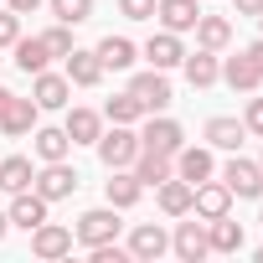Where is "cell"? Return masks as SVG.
I'll use <instances>...</instances> for the list:
<instances>
[{
    "mask_svg": "<svg viewBox=\"0 0 263 263\" xmlns=\"http://www.w3.org/2000/svg\"><path fill=\"white\" fill-rule=\"evenodd\" d=\"M258 222H263V217H258Z\"/></svg>",
    "mask_w": 263,
    "mask_h": 263,
    "instance_id": "45",
    "label": "cell"
},
{
    "mask_svg": "<svg viewBox=\"0 0 263 263\" xmlns=\"http://www.w3.org/2000/svg\"><path fill=\"white\" fill-rule=\"evenodd\" d=\"M93 52H98L103 72H124V67H135V57H140V47L129 42V36H103Z\"/></svg>",
    "mask_w": 263,
    "mask_h": 263,
    "instance_id": "22",
    "label": "cell"
},
{
    "mask_svg": "<svg viewBox=\"0 0 263 263\" xmlns=\"http://www.w3.org/2000/svg\"><path fill=\"white\" fill-rule=\"evenodd\" d=\"M31 98H36V108H67L72 103V83H67V72H36V83H31Z\"/></svg>",
    "mask_w": 263,
    "mask_h": 263,
    "instance_id": "11",
    "label": "cell"
},
{
    "mask_svg": "<svg viewBox=\"0 0 263 263\" xmlns=\"http://www.w3.org/2000/svg\"><path fill=\"white\" fill-rule=\"evenodd\" d=\"M248 57H253V62H258V72H263V36H258V42L248 47Z\"/></svg>",
    "mask_w": 263,
    "mask_h": 263,
    "instance_id": "39",
    "label": "cell"
},
{
    "mask_svg": "<svg viewBox=\"0 0 263 263\" xmlns=\"http://www.w3.org/2000/svg\"><path fill=\"white\" fill-rule=\"evenodd\" d=\"M47 6H52V16L67 21V26H83V21L93 16V0H47Z\"/></svg>",
    "mask_w": 263,
    "mask_h": 263,
    "instance_id": "32",
    "label": "cell"
},
{
    "mask_svg": "<svg viewBox=\"0 0 263 263\" xmlns=\"http://www.w3.org/2000/svg\"><path fill=\"white\" fill-rule=\"evenodd\" d=\"M165 253H171V237H165V227H160V222H140L135 232H129V258L155 263V258H165Z\"/></svg>",
    "mask_w": 263,
    "mask_h": 263,
    "instance_id": "6",
    "label": "cell"
},
{
    "mask_svg": "<svg viewBox=\"0 0 263 263\" xmlns=\"http://www.w3.org/2000/svg\"><path fill=\"white\" fill-rule=\"evenodd\" d=\"M47 206H52V201H47L42 191H31V186H26V191H16V196H11V212H6V217H11V227L31 232V227H42V222H47Z\"/></svg>",
    "mask_w": 263,
    "mask_h": 263,
    "instance_id": "8",
    "label": "cell"
},
{
    "mask_svg": "<svg viewBox=\"0 0 263 263\" xmlns=\"http://www.w3.org/2000/svg\"><path fill=\"white\" fill-rule=\"evenodd\" d=\"M242 129L263 140V98H248V108H242Z\"/></svg>",
    "mask_w": 263,
    "mask_h": 263,
    "instance_id": "36",
    "label": "cell"
},
{
    "mask_svg": "<svg viewBox=\"0 0 263 263\" xmlns=\"http://www.w3.org/2000/svg\"><path fill=\"white\" fill-rule=\"evenodd\" d=\"M181 67H186V83H191V88H212V83L222 78V62H217V52H206V47L186 52Z\"/></svg>",
    "mask_w": 263,
    "mask_h": 263,
    "instance_id": "20",
    "label": "cell"
},
{
    "mask_svg": "<svg viewBox=\"0 0 263 263\" xmlns=\"http://www.w3.org/2000/svg\"><path fill=\"white\" fill-rule=\"evenodd\" d=\"M206 242H212V253H237V248H242V222L212 217V222H206Z\"/></svg>",
    "mask_w": 263,
    "mask_h": 263,
    "instance_id": "29",
    "label": "cell"
},
{
    "mask_svg": "<svg viewBox=\"0 0 263 263\" xmlns=\"http://www.w3.org/2000/svg\"><path fill=\"white\" fill-rule=\"evenodd\" d=\"M222 78H227L232 93H258V88H263V72H258V62H253L248 52L227 57V62H222Z\"/></svg>",
    "mask_w": 263,
    "mask_h": 263,
    "instance_id": "18",
    "label": "cell"
},
{
    "mask_svg": "<svg viewBox=\"0 0 263 263\" xmlns=\"http://www.w3.org/2000/svg\"><path fill=\"white\" fill-rule=\"evenodd\" d=\"M155 16H160V26L165 31H191L196 26V16H201V6H196V0H155Z\"/></svg>",
    "mask_w": 263,
    "mask_h": 263,
    "instance_id": "21",
    "label": "cell"
},
{
    "mask_svg": "<svg viewBox=\"0 0 263 263\" xmlns=\"http://www.w3.org/2000/svg\"><path fill=\"white\" fill-rule=\"evenodd\" d=\"M72 242H83V248L119 242V206H93V212H83L78 227H72Z\"/></svg>",
    "mask_w": 263,
    "mask_h": 263,
    "instance_id": "2",
    "label": "cell"
},
{
    "mask_svg": "<svg viewBox=\"0 0 263 263\" xmlns=\"http://www.w3.org/2000/svg\"><path fill=\"white\" fill-rule=\"evenodd\" d=\"M31 145H36V160L47 165V160H67V150H72V140H67V129H31Z\"/></svg>",
    "mask_w": 263,
    "mask_h": 263,
    "instance_id": "26",
    "label": "cell"
},
{
    "mask_svg": "<svg viewBox=\"0 0 263 263\" xmlns=\"http://www.w3.org/2000/svg\"><path fill=\"white\" fill-rule=\"evenodd\" d=\"M31 191H42L47 201H67V196L78 191V171H72L67 160H47V165L31 176Z\"/></svg>",
    "mask_w": 263,
    "mask_h": 263,
    "instance_id": "3",
    "label": "cell"
},
{
    "mask_svg": "<svg viewBox=\"0 0 263 263\" xmlns=\"http://www.w3.org/2000/svg\"><path fill=\"white\" fill-rule=\"evenodd\" d=\"M119 16H129V21H155V0H119Z\"/></svg>",
    "mask_w": 263,
    "mask_h": 263,
    "instance_id": "34",
    "label": "cell"
},
{
    "mask_svg": "<svg viewBox=\"0 0 263 263\" xmlns=\"http://www.w3.org/2000/svg\"><path fill=\"white\" fill-rule=\"evenodd\" d=\"M42 42H47V52H52V57H67V52L78 47V42H72V26H67V21L47 26V31H42Z\"/></svg>",
    "mask_w": 263,
    "mask_h": 263,
    "instance_id": "33",
    "label": "cell"
},
{
    "mask_svg": "<svg viewBox=\"0 0 263 263\" xmlns=\"http://www.w3.org/2000/svg\"><path fill=\"white\" fill-rule=\"evenodd\" d=\"M191 212H196L201 222L227 217V212H232V191H227L222 181H201V186H191Z\"/></svg>",
    "mask_w": 263,
    "mask_h": 263,
    "instance_id": "7",
    "label": "cell"
},
{
    "mask_svg": "<svg viewBox=\"0 0 263 263\" xmlns=\"http://www.w3.org/2000/svg\"><path fill=\"white\" fill-rule=\"evenodd\" d=\"M140 145H145V150H160V155H176V150L186 145V135H181L176 119H165V114L155 119V114H150V124L140 129Z\"/></svg>",
    "mask_w": 263,
    "mask_h": 263,
    "instance_id": "10",
    "label": "cell"
},
{
    "mask_svg": "<svg viewBox=\"0 0 263 263\" xmlns=\"http://www.w3.org/2000/svg\"><path fill=\"white\" fill-rule=\"evenodd\" d=\"M258 26H263V16H258Z\"/></svg>",
    "mask_w": 263,
    "mask_h": 263,
    "instance_id": "43",
    "label": "cell"
},
{
    "mask_svg": "<svg viewBox=\"0 0 263 263\" xmlns=\"http://www.w3.org/2000/svg\"><path fill=\"white\" fill-rule=\"evenodd\" d=\"M135 155H140V135H135V124H114V129H103V135H98V160H103L108 171L135 165Z\"/></svg>",
    "mask_w": 263,
    "mask_h": 263,
    "instance_id": "1",
    "label": "cell"
},
{
    "mask_svg": "<svg viewBox=\"0 0 263 263\" xmlns=\"http://www.w3.org/2000/svg\"><path fill=\"white\" fill-rule=\"evenodd\" d=\"M129 171H135L145 186H160V181L176 176V155H160V150H145V145H140V155H135V165H129Z\"/></svg>",
    "mask_w": 263,
    "mask_h": 263,
    "instance_id": "19",
    "label": "cell"
},
{
    "mask_svg": "<svg viewBox=\"0 0 263 263\" xmlns=\"http://www.w3.org/2000/svg\"><path fill=\"white\" fill-rule=\"evenodd\" d=\"M47 62H52V52H47L42 36H16V67H21L26 78H36Z\"/></svg>",
    "mask_w": 263,
    "mask_h": 263,
    "instance_id": "27",
    "label": "cell"
},
{
    "mask_svg": "<svg viewBox=\"0 0 263 263\" xmlns=\"http://www.w3.org/2000/svg\"><path fill=\"white\" fill-rule=\"evenodd\" d=\"M31 253H36V258H67V253H72V227H62V222L31 227Z\"/></svg>",
    "mask_w": 263,
    "mask_h": 263,
    "instance_id": "12",
    "label": "cell"
},
{
    "mask_svg": "<svg viewBox=\"0 0 263 263\" xmlns=\"http://www.w3.org/2000/svg\"><path fill=\"white\" fill-rule=\"evenodd\" d=\"M62 62H67V83H72V88H98V83H103V62H98V52L72 47Z\"/></svg>",
    "mask_w": 263,
    "mask_h": 263,
    "instance_id": "14",
    "label": "cell"
},
{
    "mask_svg": "<svg viewBox=\"0 0 263 263\" xmlns=\"http://www.w3.org/2000/svg\"><path fill=\"white\" fill-rule=\"evenodd\" d=\"M62 129H67L72 145H98V135H103V114H98V108H72Z\"/></svg>",
    "mask_w": 263,
    "mask_h": 263,
    "instance_id": "23",
    "label": "cell"
},
{
    "mask_svg": "<svg viewBox=\"0 0 263 263\" xmlns=\"http://www.w3.org/2000/svg\"><path fill=\"white\" fill-rule=\"evenodd\" d=\"M171 253H176V258H186V263H201V258L212 253V242H206V222H201V217H196V222H176Z\"/></svg>",
    "mask_w": 263,
    "mask_h": 263,
    "instance_id": "9",
    "label": "cell"
},
{
    "mask_svg": "<svg viewBox=\"0 0 263 263\" xmlns=\"http://www.w3.org/2000/svg\"><path fill=\"white\" fill-rule=\"evenodd\" d=\"M103 119H108V124H140V119H145V108H140V98H135V93H114V98L103 103Z\"/></svg>",
    "mask_w": 263,
    "mask_h": 263,
    "instance_id": "31",
    "label": "cell"
},
{
    "mask_svg": "<svg viewBox=\"0 0 263 263\" xmlns=\"http://www.w3.org/2000/svg\"><path fill=\"white\" fill-rule=\"evenodd\" d=\"M36 119H42L36 98H11V108L0 114V135H11V140H21V135H31V129H36Z\"/></svg>",
    "mask_w": 263,
    "mask_h": 263,
    "instance_id": "16",
    "label": "cell"
},
{
    "mask_svg": "<svg viewBox=\"0 0 263 263\" xmlns=\"http://www.w3.org/2000/svg\"><path fill=\"white\" fill-rule=\"evenodd\" d=\"M6 6H11V11H16V16H31V11H36V6H42V0H6Z\"/></svg>",
    "mask_w": 263,
    "mask_h": 263,
    "instance_id": "37",
    "label": "cell"
},
{
    "mask_svg": "<svg viewBox=\"0 0 263 263\" xmlns=\"http://www.w3.org/2000/svg\"><path fill=\"white\" fill-rule=\"evenodd\" d=\"M237 16H263V0H237Z\"/></svg>",
    "mask_w": 263,
    "mask_h": 263,
    "instance_id": "38",
    "label": "cell"
},
{
    "mask_svg": "<svg viewBox=\"0 0 263 263\" xmlns=\"http://www.w3.org/2000/svg\"><path fill=\"white\" fill-rule=\"evenodd\" d=\"M191 31H196V47H206V52H222V47L232 42V21H227V16H206V11H201Z\"/></svg>",
    "mask_w": 263,
    "mask_h": 263,
    "instance_id": "24",
    "label": "cell"
},
{
    "mask_svg": "<svg viewBox=\"0 0 263 263\" xmlns=\"http://www.w3.org/2000/svg\"><path fill=\"white\" fill-rule=\"evenodd\" d=\"M11 98H16L11 88H0V114H6V108H11Z\"/></svg>",
    "mask_w": 263,
    "mask_h": 263,
    "instance_id": "40",
    "label": "cell"
},
{
    "mask_svg": "<svg viewBox=\"0 0 263 263\" xmlns=\"http://www.w3.org/2000/svg\"><path fill=\"white\" fill-rule=\"evenodd\" d=\"M16 36H21V16L6 6L0 11V47H16Z\"/></svg>",
    "mask_w": 263,
    "mask_h": 263,
    "instance_id": "35",
    "label": "cell"
},
{
    "mask_svg": "<svg viewBox=\"0 0 263 263\" xmlns=\"http://www.w3.org/2000/svg\"><path fill=\"white\" fill-rule=\"evenodd\" d=\"M155 191H160V212H165V217H186V212H191V181L171 176V181H160Z\"/></svg>",
    "mask_w": 263,
    "mask_h": 263,
    "instance_id": "28",
    "label": "cell"
},
{
    "mask_svg": "<svg viewBox=\"0 0 263 263\" xmlns=\"http://www.w3.org/2000/svg\"><path fill=\"white\" fill-rule=\"evenodd\" d=\"M31 160L26 155H6V160H0V191H6V196H16V191H26L31 186Z\"/></svg>",
    "mask_w": 263,
    "mask_h": 263,
    "instance_id": "30",
    "label": "cell"
},
{
    "mask_svg": "<svg viewBox=\"0 0 263 263\" xmlns=\"http://www.w3.org/2000/svg\"><path fill=\"white\" fill-rule=\"evenodd\" d=\"M222 186H227L232 196H263V165H258V160H242V155L232 150V160L222 165Z\"/></svg>",
    "mask_w": 263,
    "mask_h": 263,
    "instance_id": "4",
    "label": "cell"
},
{
    "mask_svg": "<svg viewBox=\"0 0 263 263\" xmlns=\"http://www.w3.org/2000/svg\"><path fill=\"white\" fill-rule=\"evenodd\" d=\"M258 165H263V155H258Z\"/></svg>",
    "mask_w": 263,
    "mask_h": 263,
    "instance_id": "44",
    "label": "cell"
},
{
    "mask_svg": "<svg viewBox=\"0 0 263 263\" xmlns=\"http://www.w3.org/2000/svg\"><path fill=\"white\" fill-rule=\"evenodd\" d=\"M145 57H150V67H160V72H171V67H181V57H186V47H181V36L176 31H155L150 42H145Z\"/></svg>",
    "mask_w": 263,
    "mask_h": 263,
    "instance_id": "17",
    "label": "cell"
},
{
    "mask_svg": "<svg viewBox=\"0 0 263 263\" xmlns=\"http://www.w3.org/2000/svg\"><path fill=\"white\" fill-rule=\"evenodd\" d=\"M103 196H108V206H119V212H129L140 196H145V181L135 176V171H108V181H103Z\"/></svg>",
    "mask_w": 263,
    "mask_h": 263,
    "instance_id": "13",
    "label": "cell"
},
{
    "mask_svg": "<svg viewBox=\"0 0 263 263\" xmlns=\"http://www.w3.org/2000/svg\"><path fill=\"white\" fill-rule=\"evenodd\" d=\"M129 93L140 98V108H145V114H165V108H171V78H165L160 67L140 72L135 83H129Z\"/></svg>",
    "mask_w": 263,
    "mask_h": 263,
    "instance_id": "5",
    "label": "cell"
},
{
    "mask_svg": "<svg viewBox=\"0 0 263 263\" xmlns=\"http://www.w3.org/2000/svg\"><path fill=\"white\" fill-rule=\"evenodd\" d=\"M6 232H11V217H6V212H0V237H6Z\"/></svg>",
    "mask_w": 263,
    "mask_h": 263,
    "instance_id": "41",
    "label": "cell"
},
{
    "mask_svg": "<svg viewBox=\"0 0 263 263\" xmlns=\"http://www.w3.org/2000/svg\"><path fill=\"white\" fill-rule=\"evenodd\" d=\"M258 263H263V248H258Z\"/></svg>",
    "mask_w": 263,
    "mask_h": 263,
    "instance_id": "42",
    "label": "cell"
},
{
    "mask_svg": "<svg viewBox=\"0 0 263 263\" xmlns=\"http://www.w3.org/2000/svg\"><path fill=\"white\" fill-rule=\"evenodd\" d=\"M212 171H217L212 150H201V145H181V150H176V176H181V181L201 186V181H212Z\"/></svg>",
    "mask_w": 263,
    "mask_h": 263,
    "instance_id": "15",
    "label": "cell"
},
{
    "mask_svg": "<svg viewBox=\"0 0 263 263\" xmlns=\"http://www.w3.org/2000/svg\"><path fill=\"white\" fill-rule=\"evenodd\" d=\"M242 140H248V129H242V119H227V114L206 119V145H212V150H237Z\"/></svg>",
    "mask_w": 263,
    "mask_h": 263,
    "instance_id": "25",
    "label": "cell"
}]
</instances>
